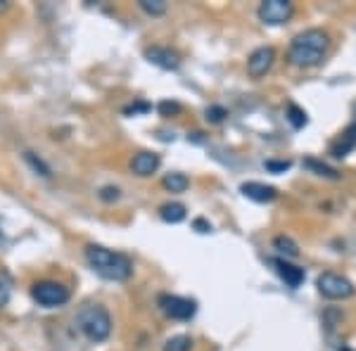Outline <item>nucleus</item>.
Returning a JSON list of instances; mask_svg holds the SVG:
<instances>
[{"label": "nucleus", "instance_id": "20", "mask_svg": "<svg viewBox=\"0 0 356 351\" xmlns=\"http://www.w3.org/2000/svg\"><path fill=\"white\" fill-rule=\"evenodd\" d=\"M24 162H26L29 166H31V169L36 171L38 176H43V178H50V176H53V171H50V166L45 164L41 157H36V154H33V152H24Z\"/></svg>", "mask_w": 356, "mask_h": 351}, {"label": "nucleus", "instance_id": "21", "mask_svg": "<svg viewBox=\"0 0 356 351\" xmlns=\"http://www.w3.org/2000/svg\"><path fill=\"white\" fill-rule=\"evenodd\" d=\"M138 8L150 17H162L166 13V3L164 0H138Z\"/></svg>", "mask_w": 356, "mask_h": 351}, {"label": "nucleus", "instance_id": "14", "mask_svg": "<svg viewBox=\"0 0 356 351\" xmlns=\"http://www.w3.org/2000/svg\"><path fill=\"white\" fill-rule=\"evenodd\" d=\"M159 216H162L164 223H171V226H176V223L186 221L188 211H186V206L178 204V202H166V204L159 206Z\"/></svg>", "mask_w": 356, "mask_h": 351}, {"label": "nucleus", "instance_id": "28", "mask_svg": "<svg viewBox=\"0 0 356 351\" xmlns=\"http://www.w3.org/2000/svg\"><path fill=\"white\" fill-rule=\"evenodd\" d=\"M193 228L197 230V233H209V230H211V223H207L204 218H195V221H193Z\"/></svg>", "mask_w": 356, "mask_h": 351}, {"label": "nucleus", "instance_id": "13", "mask_svg": "<svg viewBox=\"0 0 356 351\" xmlns=\"http://www.w3.org/2000/svg\"><path fill=\"white\" fill-rule=\"evenodd\" d=\"M352 149H356V124L352 126H347V131L337 138L335 142L330 145V154L332 157H337V159H342V157H347Z\"/></svg>", "mask_w": 356, "mask_h": 351}, {"label": "nucleus", "instance_id": "7", "mask_svg": "<svg viewBox=\"0 0 356 351\" xmlns=\"http://www.w3.org/2000/svg\"><path fill=\"white\" fill-rule=\"evenodd\" d=\"M295 15V5L290 0H264L257 10V17L268 26H280Z\"/></svg>", "mask_w": 356, "mask_h": 351}, {"label": "nucleus", "instance_id": "8", "mask_svg": "<svg viewBox=\"0 0 356 351\" xmlns=\"http://www.w3.org/2000/svg\"><path fill=\"white\" fill-rule=\"evenodd\" d=\"M275 62V50L271 45H261V48L252 50V55L247 57V74H250V79H264L268 72H271Z\"/></svg>", "mask_w": 356, "mask_h": 351}, {"label": "nucleus", "instance_id": "10", "mask_svg": "<svg viewBox=\"0 0 356 351\" xmlns=\"http://www.w3.org/2000/svg\"><path fill=\"white\" fill-rule=\"evenodd\" d=\"M159 164H162V159H159L157 152L143 149V152L134 154V159H131V171H134L138 178H147L159 169Z\"/></svg>", "mask_w": 356, "mask_h": 351}, {"label": "nucleus", "instance_id": "11", "mask_svg": "<svg viewBox=\"0 0 356 351\" xmlns=\"http://www.w3.org/2000/svg\"><path fill=\"white\" fill-rule=\"evenodd\" d=\"M240 193H243L247 199L259 202V204L273 202V199L278 197V190H275L273 186H266V183H259V181L243 183V186H240Z\"/></svg>", "mask_w": 356, "mask_h": 351}, {"label": "nucleus", "instance_id": "27", "mask_svg": "<svg viewBox=\"0 0 356 351\" xmlns=\"http://www.w3.org/2000/svg\"><path fill=\"white\" fill-rule=\"evenodd\" d=\"M159 112H162L164 117H169V114L181 112V105H178V102H169V100H164L162 105H159Z\"/></svg>", "mask_w": 356, "mask_h": 351}, {"label": "nucleus", "instance_id": "1", "mask_svg": "<svg viewBox=\"0 0 356 351\" xmlns=\"http://www.w3.org/2000/svg\"><path fill=\"white\" fill-rule=\"evenodd\" d=\"M83 256L88 266L93 268V273L110 280V283H126L134 275V261L124 252L107 250L102 245H86Z\"/></svg>", "mask_w": 356, "mask_h": 351}, {"label": "nucleus", "instance_id": "25", "mask_svg": "<svg viewBox=\"0 0 356 351\" xmlns=\"http://www.w3.org/2000/svg\"><path fill=\"white\" fill-rule=\"evenodd\" d=\"M207 122H209V124H221L223 122V119H226L228 117V112H226V109H223L221 105H211V107H207Z\"/></svg>", "mask_w": 356, "mask_h": 351}, {"label": "nucleus", "instance_id": "4", "mask_svg": "<svg viewBox=\"0 0 356 351\" xmlns=\"http://www.w3.org/2000/svg\"><path fill=\"white\" fill-rule=\"evenodd\" d=\"M31 297L38 307L57 309V307H65L69 299H72V292H69L67 285L57 283V280H38L31 287Z\"/></svg>", "mask_w": 356, "mask_h": 351}, {"label": "nucleus", "instance_id": "5", "mask_svg": "<svg viewBox=\"0 0 356 351\" xmlns=\"http://www.w3.org/2000/svg\"><path fill=\"white\" fill-rule=\"evenodd\" d=\"M316 287H318V295L325 299H349L356 292V287L352 285V280H347L340 273H332V270H325V273L318 275L316 280Z\"/></svg>", "mask_w": 356, "mask_h": 351}, {"label": "nucleus", "instance_id": "19", "mask_svg": "<svg viewBox=\"0 0 356 351\" xmlns=\"http://www.w3.org/2000/svg\"><path fill=\"white\" fill-rule=\"evenodd\" d=\"M288 122L292 124V129H304V126H307V112H304V109L300 107V105H295V102H290L288 105Z\"/></svg>", "mask_w": 356, "mask_h": 351}, {"label": "nucleus", "instance_id": "12", "mask_svg": "<svg viewBox=\"0 0 356 351\" xmlns=\"http://www.w3.org/2000/svg\"><path fill=\"white\" fill-rule=\"evenodd\" d=\"M271 263L275 266V273H278L280 278H283L285 283L292 287V290H297V287L304 283V268L295 266V263H290V261H285L283 256L271 259Z\"/></svg>", "mask_w": 356, "mask_h": 351}, {"label": "nucleus", "instance_id": "17", "mask_svg": "<svg viewBox=\"0 0 356 351\" xmlns=\"http://www.w3.org/2000/svg\"><path fill=\"white\" fill-rule=\"evenodd\" d=\"M304 166H307L309 171H314L316 176H321V178H328V181H340V174H337L335 169H330L328 164L318 162V159H304Z\"/></svg>", "mask_w": 356, "mask_h": 351}, {"label": "nucleus", "instance_id": "18", "mask_svg": "<svg viewBox=\"0 0 356 351\" xmlns=\"http://www.w3.org/2000/svg\"><path fill=\"white\" fill-rule=\"evenodd\" d=\"M193 349V337L188 335H174L164 342L162 351H191Z\"/></svg>", "mask_w": 356, "mask_h": 351}, {"label": "nucleus", "instance_id": "3", "mask_svg": "<svg viewBox=\"0 0 356 351\" xmlns=\"http://www.w3.org/2000/svg\"><path fill=\"white\" fill-rule=\"evenodd\" d=\"M74 325L79 327V332L93 344H100L105 339H110L112 335V316L107 307L102 304H83L81 309L76 311V318H74Z\"/></svg>", "mask_w": 356, "mask_h": 351}, {"label": "nucleus", "instance_id": "2", "mask_svg": "<svg viewBox=\"0 0 356 351\" xmlns=\"http://www.w3.org/2000/svg\"><path fill=\"white\" fill-rule=\"evenodd\" d=\"M328 48H330V38L323 28H307V31L297 33V36L292 38L290 48H288V60L292 67L312 69L323 62Z\"/></svg>", "mask_w": 356, "mask_h": 351}, {"label": "nucleus", "instance_id": "22", "mask_svg": "<svg viewBox=\"0 0 356 351\" xmlns=\"http://www.w3.org/2000/svg\"><path fill=\"white\" fill-rule=\"evenodd\" d=\"M10 297H13V278L8 270H0V309L8 307Z\"/></svg>", "mask_w": 356, "mask_h": 351}, {"label": "nucleus", "instance_id": "16", "mask_svg": "<svg viewBox=\"0 0 356 351\" xmlns=\"http://www.w3.org/2000/svg\"><path fill=\"white\" fill-rule=\"evenodd\" d=\"M273 250H278L280 254L288 256V259L300 256V247H297L295 240L288 238V235H275V238H273Z\"/></svg>", "mask_w": 356, "mask_h": 351}, {"label": "nucleus", "instance_id": "6", "mask_svg": "<svg viewBox=\"0 0 356 351\" xmlns=\"http://www.w3.org/2000/svg\"><path fill=\"white\" fill-rule=\"evenodd\" d=\"M157 307L171 320H191L197 313V302L195 299L178 297V295H159Z\"/></svg>", "mask_w": 356, "mask_h": 351}, {"label": "nucleus", "instance_id": "15", "mask_svg": "<svg viewBox=\"0 0 356 351\" xmlns=\"http://www.w3.org/2000/svg\"><path fill=\"white\" fill-rule=\"evenodd\" d=\"M162 186L169 190V193L181 195V193H186V190L191 188V178H188L186 174H181V171H171V174L164 176Z\"/></svg>", "mask_w": 356, "mask_h": 351}, {"label": "nucleus", "instance_id": "26", "mask_svg": "<svg viewBox=\"0 0 356 351\" xmlns=\"http://www.w3.org/2000/svg\"><path fill=\"white\" fill-rule=\"evenodd\" d=\"M150 109H152V105H147V102H134V105L124 107V114H129V117L134 114L136 117V114H147Z\"/></svg>", "mask_w": 356, "mask_h": 351}, {"label": "nucleus", "instance_id": "24", "mask_svg": "<svg viewBox=\"0 0 356 351\" xmlns=\"http://www.w3.org/2000/svg\"><path fill=\"white\" fill-rule=\"evenodd\" d=\"M97 197H100V202L112 204V202H117V199L122 197V190H119L117 186H105V188H100Z\"/></svg>", "mask_w": 356, "mask_h": 351}, {"label": "nucleus", "instance_id": "23", "mask_svg": "<svg viewBox=\"0 0 356 351\" xmlns=\"http://www.w3.org/2000/svg\"><path fill=\"white\" fill-rule=\"evenodd\" d=\"M290 166H292L290 159H266V162H264V169H266L268 174H285Z\"/></svg>", "mask_w": 356, "mask_h": 351}, {"label": "nucleus", "instance_id": "9", "mask_svg": "<svg viewBox=\"0 0 356 351\" xmlns=\"http://www.w3.org/2000/svg\"><path fill=\"white\" fill-rule=\"evenodd\" d=\"M145 60L154 67L164 69V72H176L181 67V55L176 50L166 48V45H150V48H145Z\"/></svg>", "mask_w": 356, "mask_h": 351}, {"label": "nucleus", "instance_id": "29", "mask_svg": "<svg viewBox=\"0 0 356 351\" xmlns=\"http://www.w3.org/2000/svg\"><path fill=\"white\" fill-rule=\"evenodd\" d=\"M340 351H354V349H349V347H342Z\"/></svg>", "mask_w": 356, "mask_h": 351}]
</instances>
